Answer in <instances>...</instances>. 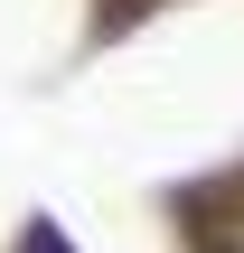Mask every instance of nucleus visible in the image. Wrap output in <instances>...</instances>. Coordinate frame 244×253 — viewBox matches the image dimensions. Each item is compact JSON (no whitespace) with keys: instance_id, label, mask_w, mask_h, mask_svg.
<instances>
[{"instance_id":"obj_1","label":"nucleus","mask_w":244,"mask_h":253,"mask_svg":"<svg viewBox=\"0 0 244 253\" xmlns=\"http://www.w3.org/2000/svg\"><path fill=\"white\" fill-rule=\"evenodd\" d=\"M235 253H244V244H235Z\"/></svg>"}]
</instances>
